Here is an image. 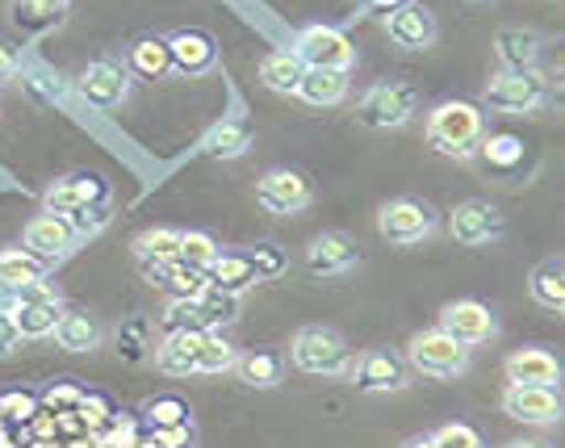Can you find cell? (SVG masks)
<instances>
[{"label": "cell", "instance_id": "6da1fadb", "mask_svg": "<svg viewBox=\"0 0 565 448\" xmlns=\"http://www.w3.org/2000/svg\"><path fill=\"white\" fill-rule=\"evenodd\" d=\"M482 109L473 102H445L427 114V143L452 160H469L482 143Z\"/></svg>", "mask_w": 565, "mask_h": 448}, {"label": "cell", "instance_id": "7a4b0ae2", "mask_svg": "<svg viewBox=\"0 0 565 448\" xmlns=\"http://www.w3.org/2000/svg\"><path fill=\"white\" fill-rule=\"evenodd\" d=\"M289 361L310 377H343L352 373V348L331 327H302L289 344Z\"/></svg>", "mask_w": 565, "mask_h": 448}, {"label": "cell", "instance_id": "3957f363", "mask_svg": "<svg viewBox=\"0 0 565 448\" xmlns=\"http://www.w3.org/2000/svg\"><path fill=\"white\" fill-rule=\"evenodd\" d=\"M406 361L427 373V377H457L469 369V348L457 344L448 331L440 327H431V331H419V335H411V344H406Z\"/></svg>", "mask_w": 565, "mask_h": 448}, {"label": "cell", "instance_id": "277c9868", "mask_svg": "<svg viewBox=\"0 0 565 448\" xmlns=\"http://www.w3.org/2000/svg\"><path fill=\"white\" fill-rule=\"evenodd\" d=\"M415 109H419V97L411 84H373L356 105V118L373 130H394V126L411 122Z\"/></svg>", "mask_w": 565, "mask_h": 448}, {"label": "cell", "instance_id": "5b68a950", "mask_svg": "<svg viewBox=\"0 0 565 448\" xmlns=\"http://www.w3.org/2000/svg\"><path fill=\"white\" fill-rule=\"evenodd\" d=\"M545 76L536 67L527 72H499L494 81L486 84V105L499 114H532L545 105Z\"/></svg>", "mask_w": 565, "mask_h": 448}, {"label": "cell", "instance_id": "8992f818", "mask_svg": "<svg viewBox=\"0 0 565 448\" xmlns=\"http://www.w3.org/2000/svg\"><path fill=\"white\" fill-rule=\"evenodd\" d=\"M294 55L306 67H327V72H348L356 63V46L343 39L335 25H306L298 42H294Z\"/></svg>", "mask_w": 565, "mask_h": 448}, {"label": "cell", "instance_id": "52a82bcc", "mask_svg": "<svg viewBox=\"0 0 565 448\" xmlns=\"http://www.w3.org/2000/svg\"><path fill=\"white\" fill-rule=\"evenodd\" d=\"M377 231H382L390 244H419L436 231V214L427 202H415V198H394V202L382 205L377 214Z\"/></svg>", "mask_w": 565, "mask_h": 448}, {"label": "cell", "instance_id": "ba28073f", "mask_svg": "<svg viewBox=\"0 0 565 448\" xmlns=\"http://www.w3.org/2000/svg\"><path fill=\"white\" fill-rule=\"evenodd\" d=\"M448 231H452V239L465 247H482V244H494V239H503L507 231V218L503 210L494 202H461L452 214H448Z\"/></svg>", "mask_w": 565, "mask_h": 448}, {"label": "cell", "instance_id": "9c48e42d", "mask_svg": "<svg viewBox=\"0 0 565 448\" xmlns=\"http://www.w3.org/2000/svg\"><path fill=\"white\" fill-rule=\"evenodd\" d=\"M503 410L520 424L545 428V424H557L565 415V398L557 386H507Z\"/></svg>", "mask_w": 565, "mask_h": 448}, {"label": "cell", "instance_id": "30bf717a", "mask_svg": "<svg viewBox=\"0 0 565 448\" xmlns=\"http://www.w3.org/2000/svg\"><path fill=\"white\" fill-rule=\"evenodd\" d=\"M440 331H448L457 344L473 348V344H486V340H494V314H490V306L473 302V298H461V302H448L440 310Z\"/></svg>", "mask_w": 565, "mask_h": 448}, {"label": "cell", "instance_id": "8fae6325", "mask_svg": "<svg viewBox=\"0 0 565 448\" xmlns=\"http://www.w3.org/2000/svg\"><path fill=\"white\" fill-rule=\"evenodd\" d=\"M256 202L268 210V214H298L310 205V184H306L302 172L294 168H273L264 172L260 184H256Z\"/></svg>", "mask_w": 565, "mask_h": 448}, {"label": "cell", "instance_id": "7c38bea8", "mask_svg": "<svg viewBox=\"0 0 565 448\" xmlns=\"http://www.w3.org/2000/svg\"><path fill=\"white\" fill-rule=\"evenodd\" d=\"M356 260H361L356 239H348L343 231H323V235H315L310 247H306V268H310L315 277H340V273H348Z\"/></svg>", "mask_w": 565, "mask_h": 448}, {"label": "cell", "instance_id": "4fadbf2b", "mask_svg": "<svg viewBox=\"0 0 565 448\" xmlns=\"http://www.w3.org/2000/svg\"><path fill=\"white\" fill-rule=\"evenodd\" d=\"M72 239H76V231L63 214H39L25 223V252L39 256L42 265H55L60 256H67Z\"/></svg>", "mask_w": 565, "mask_h": 448}, {"label": "cell", "instance_id": "5bb4252c", "mask_svg": "<svg viewBox=\"0 0 565 448\" xmlns=\"http://www.w3.org/2000/svg\"><path fill=\"white\" fill-rule=\"evenodd\" d=\"M385 30H390V39L406 46V51H424L436 42V18H431V9L419 4V0H406L398 4L390 18H385Z\"/></svg>", "mask_w": 565, "mask_h": 448}, {"label": "cell", "instance_id": "9a60e30c", "mask_svg": "<svg viewBox=\"0 0 565 448\" xmlns=\"http://www.w3.org/2000/svg\"><path fill=\"white\" fill-rule=\"evenodd\" d=\"M126 93H130V81H126V72H121L118 63L97 60L81 72V97L88 105H97V109H114V105H121L126 102Z\"/></svg>", "mask_w": 565, "mask_h": 448}, {"label": "cell", "instance_id": "2e32d148", "mask_svg": "<svg viewBox=\"0 0 565 448\" xmlns=\"http://www.w3.org/2000/svg\"><path fill=\"white\" fill-rule=\"evenodd\" d=\"M352 382L364 394H390L406 386V365L394 352H364L361 361H352Z\"/></svg>", "mask_w": 565, "mask_h": 448}, {"label": "cell", "instance_id": "e0dca14e", "mask_svg": "<svg viewBox=\"0 0 565 448\" xmlns=\"http://www.w3.org/2000/svg\"><path fill=\"white\" fill-rule=\"evenodd\" d=\"M507 382L511 386H557L562 365L545 348H520V352L507 356Z\"/></svg>", "mask_w": 565, "mask_h": 448}, {"label": "cell", "instance_id": "ac0fdd59", "mask_svg": "<svg viewBox=\"0 0 565 448\" xmlns=\"http://www.w3.org/2000/svg\"><path fill=\"white\" fill-rule=\"evenodd\" d=\"M202 335L205 331H168L156 348V365L168 377H193L202 361Z\"/></svg>", "mask_w": 565, "mask_h": 448}, {"label": "cell", "instance_id": "d6986e66", "mask_svg": "<svg viewBox=\"0 0 565 448\" xmlns=\"http://www.w3.org/2000/svg\"><path fill=\"white\" fill-rule=\"evenodd\" d=\"M168 55H172V67H177L181 76H202V72H210L214 60H218L214 39L202 34V30H181V34H172V39H168Z\"/></svg>", "mask_w": 565, "mask_h": 448}, {"label": "cell", "instance_id": "ffe728a7", "mask_svg": "<svg viewBox=\"0 0 565 448\" xmlns=\"http://www.w3.org/2000/svg\"><path fill=\"white\" fill-rule=\"evenodd\" d=\"M105 202V184L97 177H67L46 189V210L51 214H76L84 205H102Z\"/></svg>", "mask_w": 565, "mask_h": 448}, {"label": "cell", "instance_id": "44dd1931", "mask_svg": "<svg viewBox=\"0 0 565 448\" xmlns=\"http://www.w3.org/2000/svg\"><path fill=\"white\" fill-rule=\"evenodd\" d=\"M494 55L503 63V72H527L536 67V55H541V34L524 25H507L494 34Z\"/></svg>", "mask_w": 565, "mask_h": 448}, {"label": "cell", "instance_id": "7402d4cb", "mask_svg": "<svg viewBox=\"0 0 565 448\" xmlns=\"http://www.w3.org/2000/svg\"><path fill=\"white\" fill-rule=\"evenodd\" d=\"M205 281L214 289H223V294H231V298H239L243 289H252L260 277H256V268L247 260V252H218L205 265Z\"/></svg>", "mask_w": 565, "mask_h": 448}, {"label": "cell", "instance_id": "603a6c76", "mask_svg": "<svg viewBox=\"0 0 565 448\" xmlns=\"http://www.w3.org/2000/svg\"><path fill=\"white\" fill-rule=\"evenodd\" d=\"M302 76H306V63L298 60L294 51H273V55H264V63H260L264 88H273V93H285V97H298V88H302Z\"/></svg>", "mask_w": 565, "mask_h": 448}, {"label": "cell", "instance_id": "cb8c5ba5", "mask_svg": "<svg viewBox=\"0 0 565 448\" xmlns=\"http://www.w3.org/2000/svg\"><path fill=\"white\" fill-rule=\"evenodd\" d=\"M247 147H252V130H247L243 118H223L202 139V151L210 160H239Z\"/></svg>", "mask_w": 565, "mask_h": 448}, {"label": "cell", "instance_id": "d4e9b609", "mask_svg": "<svg viewBox=\"0 0 565 448\" xmlns=\"http://www.w3.org/2000/svg\"><path fill=\"white\" fill-rule=\"evenodd\" d=\"M298 97L306 105H340L348 97V72H327V67H306L302 76V88H298Z\"/></svg>", "mask_w": 565, "mask_h": 448}, {"label": "cell", "instance_id": "484cf974", "mask_svg": "<svg viewBox=\"0 0 565 448\" xmlns=\"http://www.w3.org/2000/svg\"><path fill=\"white\" fill-rule=\"evenodd\" d=\"M13 323L25 340H42V335H55V327H60L63 310H60V298L55 302H13Z\"/></svg>", "mask_w": 565, "mask_h": 448}, {"label": "cell", "instance_id": "4316f807", "mask_svg": "<svg viewBox=\"0 0 565 448\" xmlns=\"http://www.w3.org/2000/svg\"><path fill=\"white\" fill-rule=\"evenodd\" d=\"M235 373H239V382H247V386L268 390L281 382L285 361L277 356V352H247V356L235 361Z\"/></svg>", "mask_w": 565, "mask_h": 448}, {"label": "cell", "instance_id": "83f0119b", "mask_svg": "<svg viewBox=\"0 0 565 448\" xmlns=\"http://www.w3.org/2000/svg\"><path fill=\"white\" fill-rule=\"evenodd\" d=\"M42 273H46V265H42L39 256H30L25 247L0 252V286L21 289V286H30V281H42Z\"/></svg>", "mask_w": 565, "mask_h": 448}, {"label": "cell", "instance_id": "f1b7e54d", "mask_svg": "<svg viewBox=\"0 0 565 448\" xmlns=\"http://www.w3.org/2000/svg\"><path fill=\"white\" fill-rule=\"evenodd\" d=\"M55 344L63 352H93V348L102 344V331H97V323L88 314H63L60 327H55Z\"/></svg>", "mask_w": 565, "mask_h": 448}, {"label": "cell", "instance_id": "f546056e", "mask_svg": "<svg viewBox=\"0 0 565 448\" xmlns=\"http://www.w3.org/2000/svg\"><path fill=\"white\" fill-rule=\"evenodd\" d=\"M130 67L147 76V81H160L163 72H172V55H168V39H139L130 46Z\"/></svg>", "mask_w": 565, "mask_h": 448}, {"label": "cell", "instance_id": "4dcf8cb0", "mask_svg": "<svg viewBox=\"0 0 565 448\" xmlns=\"http://www.w3.org/2000/svg\"><path fill=\"white\" fill-rule=\"evenodd\" d=\"M198 306H202V327L205 331H218V327L235 323L239 319V298H231V294H223V289H205L202 298H198Z\"/></svg>", "mask_w": 565, "mask_h": 448}, {"label": "cell", "instance_id": "1f68e13d", "mask_svg": "<svg viewBox=\"0 0 565 448\" xmlns=\"http://www.w3.org/2000/svg\"><path fill=\"white\" fill-rule=\"evenodd\" d=\"M177 252H181V231H172V226L142 231L139 239H135V256L139 260H177Z\"/></svg>", "mask_w": 565, "mask_h": 448}, {"label": "cell", "instance_id": "d6a6232c", "mask_svg": "<svg viewBox=\"0 0 565 448\" xmlns=\"http://www.w3.org/2000/svg\"><path fill=\"white\" fill-rule=\"evenodd\" d=\"M527 289H532V298H536L541 306L562 310L565 314V268H536L532 281H527Z\"/></svg>", "mask_w": 565, "mask_h": 448}, {"label": "cell", "instance_id": "836d02e7", "mask_svg": "<svg viewBox=\"0 0 565 448\" xmlns=\"http://www.w3.org/2000/svg\"><path fill=\"white\" fill-rule=\"evenodd\" d=\"M235 361H239L235 344H226L218 331H205V335H202V361H198V373H226V369H235Z\"/></svg>", "mask_w": 565, "mask_h": 448}, {"label": "cell", "instance_id": "e575fe53", "mask_svg": "<svg viewBox=\"0 0 565 448\" xmlns=\"http://www.w3.org/2000/svg\"><path fill=\"white\" fill-rule=\"evenodd\" d=\"M214 256H218V247H214V239H210L205 231H181V252H177L181 265L205 273V265H210Z\"/></svg>", "mask_w": 565, "mask_h": 448}, {"label": "cell", "instance_id": "d590c367", "mask_svg": "<svg viewBox=\"0 0 565 448\" xmlns=\"http://www.w3.org/2000/svg\"><path fill=\"white\" fill-rule=\"evenodd\" d=\"M60 13H63V0H13V21L30 25V30L60 21Z\"/></svg>", "mask_w": 565, "mask_h": 448}, {"label": "cell", "instance_id": "8d00e7d4", "mask_svg": "<svg viewBox=\"0 0 565 448\" xmlns=\"http://www.w3.org/2000/svg\"><path fill=\"white\" fill-rule=\"evenodd\" d=\"M163 327H168V331H205L198 298H172L168 310H163Z\"/></svg>", "mask_w": 565, "mask_h": 448}, {"label": "cell", "instance_id": "74e56055", "mask_svg": "<svg viewBox=\"0 0 565 448\" xmlns=\"http://www.w3.org/2000/svg\"><path fill=\"white\" fill-rule=\"evenodd\" d=\"M147 424L151 428H189V407L181 398H156L147 407Z\"/></svg>", "mask_w": 565, "mask_h": 448}, {"label": "cell", "instance_id": "f35d334b", "mask_svg": "<svg viewBox=\"0 0 565 448\" xmlns=\"http://www.w3.org/2000/svg\"><path fill=\"white\" fill-rule=\"evenodd\" d=\"M34 415H39V398H34V394H25V390L0 394V419H9V424H30Z\"/></svg>", "mask_w": 565, "mask_h": 448}, {"label": "cell", "instance_id": "ab89813d", "mask_svg": "<svg viewBox=\"0 0 565 448\" xmlns=\"http://www.w3.org/2000/svg\"><path fill=\"white\" fill-rule=\"evenodd\" d=\"M247 260H252V268H256L260 281H273V277H281L285 273V252L277 244H256L252 252H247Z\"/></svg>", "mask_w": 565, "mask_h": 448}, {"label": "cell", "instance_id": "60d3db41", "mask_svg": "<svg viewBox=\"0 0 565 448\" xmlns=\"http://www.w3.org/2000/svg\"><path fill=\"white\" fill-rule=\"evenodd\" d=\"M431 448H482V436L469 428V424H445L436 436H427Z\"/></svg>", "mask_w": 565, "mask_h": 448}, {"label": "cell", "instance_id": "b9f144b4", "mask_svg": "<svg viewBox=\"0 0 565 448\" xmlns=\"http://www.w3.org/2000/svg\"><path fill=\"white\" fill-rule=\"evenodd\" d=\"M482 151H486V160L494 163V168H511V163H520V156H524L520 139H511V135H494Z\"/></svg>", "mask_w": 565, "mask_h": 448}, {"label": "cell", "instance_id": "7bdbcfd3", "mask_svg": "<svg viewBox=\"0 0 565 448\" xmlns=\"http://www.w3.org/2000/svg\"><path fill=\"white\" fill-rule=\"evenodd\" d=\"M118 348H126V361H139L142 348H147V323L135 319V323H126L118 331Z\"/></svg>", "mask_w": 565, "mask_h": 448}, {"label": "cell", "instance_id": "ee69618b", "mask_svg": "<svg viewBox=\"0 0 565 448\" xmlns=\"http://www.w3.org/2000/svg\"><path fill=\"white\" fill-rule=\"evenodd\" d=\"M76 410H81L84 428H97V424H105V419H109V407H105V398H97V394H84Z\"/></svg>", "mask_w": 565, "mask_h": 448}, {"label": "cell", "instance_id": "f6af8a7d", "mask_svg": "<svg viewBox=\"0 0 565 448\" xmlns=\"http://www.w3.org/2000/svg\"><path fill=\"white\" fill-rule=\"evenodd\" d=\"M81 390L76 386H67V382H60V386H51L46 390V407H55V415H60L63 407H81Z\"/></svg>", "mask_w": 565, "mask_h": 448}, {"label": "cell", "instance_id": "bcb514c9", "mask_svg": "<svg viewBox=\"0 0 565 448\" xmlns=\"http://www.w3.org/2000/svg\"><path fill=\"white\" fill-rule=\"evenodd\" d=\"M105 218H109V214H105L102 205H84V210H76L67 223H72V231H84V235H88V231L105 226Z\"/></svg>", "mask_w": 565, "mask_h": 448}, {"label": "cell", "instance_id": "7dc6e473", "mask_svg": "<svg viewBox=\"0 0 565 448\" xmlns=\"http://www.w3.org/2000/svg\"><path fill=\"white\" fill-rule=\"evenodd\" d=\"M151 445L156 448H184L189 445V428H151Z\"/></svg>", "mask_w": 565, "mask_h": 448}, {"label": "cell", "instance_id": "c3c4849f", "mask_svg": "<svg viewBox=\"0 0 565 448\" xmlns=\"http://www.w3.org/2000/svg\"><path fill=\"white\" fill-rule=\"evenodd\" d=\"M21 344V331L13 323V314H0V356H9Z\"/></svg>", "mask_w": 565, "mask_h": 448}, {"label": "cell", "instance_id": "681fc988", "mask_svg": "<svg viewBox=\"0 0 565 448\" xmlns=\"http://www.w3.org/2000/svg\"><path fill=\"white\" fill-rule=\"evenodd\" d=\"M13 67H18L13 51H4V46H0V81H9V76H13Z\"/></svg>", "mask_w": 565, "mask_h": 448}, {"label": "cell", "instance_id": "f907efd6", "mask_svg": "<svg viewBox=\"0 0 565 448\" xmlns=\"http://www.w3.org/2000/svg\"><path fill=\"white\" fill-rule=\"evenodd\" d=\"M398 4H406V0H369V9H373V13H385V18H390Z\"/></svg>", "mask_w": 565, "mask_h": 448}, {"label": "cell", "instance_id": "816d5d0a", "mask_svg": "<svg viewBox=\"0 0 565 448\" xmlns=\"http://www.w3.org/2000/svg\"><path fill=\"white\" fill-rule=\"evenodd\" d=\"M13 302H18V294H13L9 286H0V314H9V310H13Z\"/></svg>", "mask_w": 565, "mask_h": 448}, {"label": "cell", "instance_id": "f5cc1de1", "mask_svg": "<svg viewBox=\"0 0 565 448\" xmlns=\"http://www.w3.org/2000/svg\"><path fill=\"white\" fill-rule=\"evenodd\" d=\"M507 448H545V445H536V440H511Z\"/></svg>", "mask_w": 565, "mask_h": 448}, {"label": "cell", "instance_id": "db71d44e", "mask_svg": "<svg viewBox=\"0 0 565 448\" xmlns=\"http://www.w3.org/2000/svg\"><path fill=\"white\" fill-rule=\"evenodd\" d=\"M406 448H431V440H411Z\"/></svg>", "mask_w": 565, "mask_h": 448}, {"label": "cell", "instance_id": "11a10c76", "mask_svg": "<svg viewBox=\"0 0 565 448\" xmlns=\"http://www.w3.org/2000/svg\"><path fill=\"white\" fill-rule=\"evenodd\" d=\"M469 4H482V0H469Z\"/></svg>", "mask_w": 565, "mask_h": 448}]
</instances>
